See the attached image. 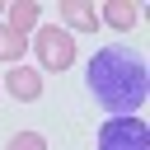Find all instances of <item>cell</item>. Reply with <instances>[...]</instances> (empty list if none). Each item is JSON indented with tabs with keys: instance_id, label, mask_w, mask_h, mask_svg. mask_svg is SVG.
Listing matches in <instances>:
<instances>
[{
	"instance_id": "1",
	"label": "cell",
	"mask_w": 150,
	"mask_h": 150,
	"mask_svg": "<svg viewBox=\"0 0 150 150\" xmlns=\"http://www.w3.org/2000/svg\"><path fill=\"white\" fill-rule=\"evenodd\" d=\"M84 84L94 94V103L112 117H136L145 94H150V80H145V56L131 52V47H98L89 56V70H84Z\"/></svg>"
},
{
	"instance_id": "2",
	"label": "cell",
	"mask_w": 150,
	"mask_h": 150,
	"mask_svg": "<svg viewBox=\"0 0 150 150\" xmlns=\"http://www.w3.org/2000/svg\"><path fill=\"white\" fill-rule=\"evenodd\" d=\"M28 47H38V66L42 70H70L75 66V38L66 28H56V23H42L28 38Z\"/></svg>"
},
{
	"instance_id": "3",
	"label": "cell",
	"mask_w": 150,
	"mask_h": 150,
	"mask_svg": "<svg viewBox=\"0 0 150 150\" xmlns=\"http://www.w3.org/2000/svg\"><path fill=\"white\" fill-rule=\"evenodd\" d=\"M98 150H150V127L141 117H108L98 127Z\"/></svg>"
},
{
	"instance_id": "4",
	"label": "cell",
	"mask_w": 150,
	"mask_h": 150,
	"mask_svg": "<svg viewBox=\"0 0 150 150\" xmlns=\"http://www.w3.org/2000/svg\"><path fill=\"white\" fill-rule=\"evenodd\" d=\"M5 89H9V98H19V103H33V98H42V75H38L33 66H9V75H5Z\"/></svg>"
},
{
	"instance_id": "5",
	"label": "cell",
	"mask_w": 150,
	"mask_h": 150,
	"mask_svg": "<svg viewBox=\"0 0 150 150\" xmlns=\"http://www.w3.org/2000/svg\"><path fill=\"white\" fill-rule=\"evenodd\" d=\"M5 23H9L19 38H33V33L42 28V9H38V0H14V5L5 9Z\"/></svg>"
},
{
	"instance_id": "6",
	"label": "cell",
	"mask_w": 150,
	"mask_h": 150,
	"mask_svg": "<svg viewBox=\"0 0 150 150\" xmlns=\"http://www.w3.org/2000/svg\"><path fill=\"white\" fill-rule=\"evenodd\" d=\"M61 23H66V33L70 28L75 33H94L98 28V9L89 0H61Z\"/></svg>"
},
{
	"instance_id": "7",
	"label": "cell",
	"mask_w": 150,
	"mask_h": 150,
	"mask_svg": "<svg viewBox=\"0 0 150 150\" xmlns=\"http://www.w3.org/2000/svg\"><path fill=\"white\" fill-rule=\"evenodd\" d=\"M98 19H103V23H108V28H117V33H127V28H131V23H136V19H141V9H136V5H131V0H108V5H103V14H98Z\"/></svg>"
},
{
	"instance_id": "8",
	"label": "cell",
	"mask_w": 150,
	"mask_h": 150,
	"mask_svg": "<svg viewBox=\"0 0 150 150\" xmlns=\"http://www.w3.org/2000/svg\"><path fill=\"white\" fill-rule=\"evenodd\" d=\"M23 52H28V38H19L9 23H0V61H5V66H19Z\"/></svg>"
},
{
	"instance_id": "9",
	"label": "cell",
	"mask_w": 150,
	"mask_h": 150,
	"mask_svg": "<svg viewBox=\"0 0 150 150\" xmlns=\"http://www.w3.org/2000/svg\"><path fill=\"white\" fill-rule=\"evenodd\" d=\"M5 150H47V136L42 131H14Z\"/></svg>"
}]
</instances>
